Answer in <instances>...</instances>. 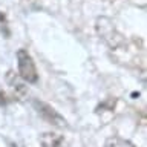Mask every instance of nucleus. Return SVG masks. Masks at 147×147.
Instances as JSON below:
<instances>
[{"instance_id": "f03ea898", "label": "nucleus", "mask_w": 147, "mask_h": 147, "mask_svg": "<svg viewBox=\"0 0 147 147\" xmlns=\"http://www.w3.org/2000/svg\"><path fill=\"white\" fill-rule=\"evenodd\" d=\"M17 64H18V77L28 83L38 81V74H37L35 63L32 60L31 54L26 49L17 51Z\"/></svg>"}, {"instance_id": "f257e3e1", "label": "nucleus", "mask_w": 147, "mask_h": 147, "mask_svg": "<svg viewBox=\"0 0 147 147\" xmlns=\"http://www.w3.org/2000/svg\"><path fill=\"white\" fill-rule=\"evenodd\" d=\"M95 29H96V34L103 38V41L112 51H117V49L121 48V46L126 45L124 37L119 34L118 29L113 25V22L110 20V18H107V17H98L96 18Z\"/></svg>"}, {"instance_id": "7ed1b4c3", "label": "nucleus", "mask_w": 147, "mask_h": 147, "mask_svg": "<svg viewBox=\"0 0 147 147\" xmlns=\"http://www.w3.org/2000/svg\"><path fill=\"white\" fill-rule=\"evenodd\" d=\"M32 106L37 110V113L45 119L48 124H52L55 127H67V121L64 119V117H61L52 106H49L45 101L40 100H32Z\"/></svg>"}, {"instance_id": "39448f33", "label": "nucleus", "mask_w": 147, "mask_h": 147, "mask_svg": "<svg viewBox=\"0 0 147 147\" xmlns=\"http://www.w3.org/2000/svg\"><path fill=\"white\" fill-rule=\"evenodd\" d=\"M6 81H8V84L11 86L14 90H16V95L22 96V95L26 94V86L20 81V77L16 75L12 71H9V72L6 74Z\"/></svg>"}, {"instance_id": "0eeeda50", "label": "nucleus", "mask_w": 147, "mask_h": 147, "mask_svg": "<svg viewBox=\"0 0 147 147\" xmlns=\"http://www.w3.org/2000/svg\"><path fill=\"white\" fill-rule=\"evenodd\" d=\"M9 101H11V100L8 98V95L5 94L3 90H0V106H5V104H8Z\"/></svg>"}, {"instance_id": "423d86ee", "label": "nucleus", "mask_w": 147, "mask_h": 147, "mask_svg": "<svg viewBox=\"0 0 147 147\" xmlns=\"http://www.w3.org/2000/svg\"><path fill=\"white\" fill-rule=\"evenodd\" d=\"M104 147H135V144L121 136H110L106 140Z\"/></svg>"}, {"instance_id": "20e7f679", "label": "nucleus", "mask_w": 147, "mask_h": 147, "mask_svg": "<svg viewBox=\"0 0 147 147\" xmlns=\"http://www.w3.org/2000/svg\"><path fill=\"white\" fill-rule=\"evenodd\" d=\"M63 135H58V133L54 132H46L40 136V144L43 147H60L63 142Z\"/></svg>"}]
</instances>
